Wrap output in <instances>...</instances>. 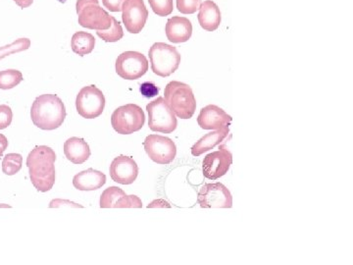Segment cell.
<instances>
[{
  "instance_id": "4",
  "label": "cell",
  "mask_w": 353,
  "mask_h": 265,
  "mask_svg": "<svg viewBox=\"0 0 353 265\" xmlns=\"http://www.w3.org/2000/svg\"><path fill=\"white\" fill-rule=\"evenodd\" d=\"M150 63L153 73L160 77H169L175 73L181 63V55L174 46L157 43L150 48Z\"/></svg>"
},
{
  "instance_id": "15",
  "label": "cell",
  "mask_w": 353,
  "mask_h": 265,
  "mask_svg": "<svg viewBox=\"0 0 353 265\" xmlns=\"http://www.w3.org/2000/svg\"><path fill=\"white\" fill-rule=\"evenodd\" d=\"M232 116L228 115L219 106H205L201 109L197 118V123L203 130H218L225 126H229L231 124Z\"/></svg>"
},
{
  "instance_id": "21",
  "label": "cell",
  "mask_w": 353,
  "mask_h": 265,
  "mask_svg": "<svg viewBox=\"0 0 353 265\" xmlns=\"http://www.w3.org/2000/svg\"><path fill=\"white\" fill-rule=\"evenodd\" d=\"M95 39L87 32H77L71 39L72 50L80 57L90 55L94 50Z\"/></svg>"
},
{
  "instance_id": "29",
  "label": "cell",
  "mask_w": 353,
  "mask_h": 265,
  "mask_svg": "<svg viewBox=\"0 0 353 265\" xmlns=\"http://www.w3.org/2000/svg\"><path fill=\"white\" fill-rule=\"evenodd\" d=\"M143 202L137 196H125L121 197L115 208H141Z\"/></svg>"
},
{
  "instance_id": "9",
  "label": "cell",
  "mask_w": 353,
  "mask_h": 265,
  "mask_svg": "<svg viewBox=\"0 0 353 265\" xmlns=\"http://www.w3.org/2000/svg\"><path fill=\"white\" fill-rule=\"evenodd\" d=\"M148 70V58L138 51L123 52L116 60V73L125 80H138Z\"/></svg>"
},
{
  "instance_id": "6",
  "label": "cell",
  "mask_w": 353,
  "mask_h": 265,
  "mask_svg": "<svg viewBox=\"0 0 353 265\" xmlns=\"http://www.w3.org/2000/svg\"><path fill=\"white\" fill-rule=\"evenodd\" d=\"M145 122L143 109L137 104L120 106L111 116V124L118 134L131 135L141 130Z\"/></svg>"
},
{
  "instance_id": "25",
  "label": "cell",
  "mask_w": 353,
  "mask_h": 265,
  "mask_svg": "<svg viewBox=\"0 0 353 265\" xmlns=\"http://www.w3.org/2000/svg\"><path fill=\"white\" fill-rule=\"evenodd\" d=\"M23 157L19 153H8L2 161V171L8 176L15 175L22 168Z\"/></svg>"
},
{
  "instance_id": "16",
  "label": "cell",
  "mask_w": 353,
  "mask_h": 265,
  "mask_svg": "<svg viewBox=\"0 0 353 265\" xmlns=\"http://www.w3.org/2000/svg\"><path fill=\"white\" fill-rule=\"evenodd\" d=\"M165 31H166L167 39L171 43H185L192 38V25L188 18L175 16L167 21Z\"/></svg>"
},
{
  "instance_id": "8",
  "label": "cell",
  "mask_w": 353,
  "mask_h": 265,
  "mask_svg": "<svg viewBox=\"0 0 353 265\" xmlns=\"http://www.w3.org/2000/svg\"><path fill=\"white\" fill-rule=\"evenodd\" d=\"M76 108L78 113L85 119L99 117L105 108L103 92L95 86H88L77 95Z\"/></svg>"
},
{
  "instance_id": "3",
  "label": "cell",
  "mask_w": 353,
  "mask_h": 265,
  "mask_svg": "<svg viewBox=\"0 0 353 265\" xmlns=\"http://www.w3.org/2000/svg\"><path fill=\"white\" fill-rule=\"evenodd\" d=\"M165 101L181 119H190L196 109V101L192 88L187 84L173 81L165 88Z\"/></svg>"
},
{
  "instance_id": "13",
  "label": "cell",
  "mask_w": 353,
  "mask_h": 265,
  "mask_svg": "<svg viewBox=\"0 0 353 265\" xmlns=\"http://www.w3.org/2000/svg\"><path fill=\"white\" fill-rule=\"evenodd\" d=\"M122 19L128 32L139 34L145 28L148 11L143 0H126L122 6Z\"/></svg>"
},
{
  "instance_id": "27",
  "label": "cell",
  "mask_w": 353,
  "mask_h": 265,
  "mask_svg": "<svg viewBox=\"0 0 353 265\" xmlns=\"http://www.w3.org/2000/svg\"><path fill=\"white\" fill-rule=\"evenodd\" d=\"M148 2L153 12L160 17H165L173 12V0H148Z\"/></svg>"
},
{
  "instance_id": "30",
  "label": "cell",
  "mask_w": 353,
  "mask_h": 265,
  "mask_svg": "<svg viewBox=\"0 0 353 265\" xmlns=\"http://www.w3.org/2000/svg\"><path fill=\"white\" fill-rule=\"evenodd\" d=\"M13 113L11 108L6 104L0 106V130L6 129L12 123Z\"/></svg>"
},
{
  "instance_id": "5",
  "label": "cell",
  "mask_w": 353,
  "mask_h": 265,
  "mask_svg": "<svg viewBox=\"0 0 353 265\" xmlns=\"http://www.w3.org/2000/svg\"><path fill=\"white\" fill-rule=\"evenodd\" d=\"M76 8L82 27L97 31L110 27L112 16L99 6V0H77Z\"/></svg>"
},
{
  "instance_id": "31",
  "label": "cell",
  "mask_w": 353,
  "mask_h": 265,
  "mask_svg": "<svg viewBox=\"0 0 353 265\" xmlns=\"http://www.w3.org/2000/svg\"><path fill=\"white\" fill-rule=\"evenodd\" d=\"M159 88L157 87L154 84L148 82L141 84V88H139V92L148 99L157 97L159 94Z\"/></svg>"
},
{
  "instance_id": "7",
  "label": "cell",
  "mask_w": 353,
  "mask_h": 265,
  "mask_svg": "<svg viewBox=\"0 0 353 265\" xmlns=\"http://www.w3.org/2000/svg\"><path fill=\"white\" fill-rule=\"evenodd\" d=\"M146 110L148 112V126L152 131L162 134H170L175 131L178 120L163 97H158L150 102L146 106Z\"/></svg>"
},
{
  "instance_id": "18",
  "label": "cell",
  "mask_w": 353,
  "mask_h": 265,
  "mask_svg": "<svg viewBox=\"0 0 353 265\" xmlns=\"http://www.w3.org/2000/svg\"><path fill=\"white\" fill-rule=\"evenodd\" d=\"M65 157L74 164H83L90 157V146L83 139L70 138L64 144Z\"/></svg>"
},
{
  "instance_id": "20",
  "label": "cell",
  "mask_w": 353,
  "mask_h": 265,
  "mask_svg": "<svg viewBox=\"0 0 353 265\" xmlns=\"http://www.w3.org/2000/svg\"><path fill=\"white\" fill-rule=\"evenodd\" d=\"M199 24L202 29L208 32H214L221 24V12L219 7L212 0H205L199 7Z\"/></svg>"
},
{
  "instance_id": "10",
  "label": "cell",
  "mask_w": 353,
  "mask_h": 265,
  "mask_svg": "<svg viewBox=\"0 0 353 265\" xmlns=\"http://www.w3.org/2000/svg\"><path fill=\"white\" fill-rule=\"evenodd\" d=\"M145 153L157 164H170L175 159L176 148L173 139L161 135H150L143 141Z\"/></svg>"
},
{
  "instance_id": "23",
  "label": "cell",
  "mask_w": 353,
  "mask_h": 265,
  "mask_svg": "<svg viewBox=\"0 0 353 265\" xmlns=\"http://www.w3.org/2000/svg\"><path fill=\"white\" fill-rule=\"evenodd\" d=\"M126 196V193L118 187H110L102 193L101 197V208H115L116 204L121 197Z\"/></svg>"
},
{
  "instance_id": "11",
  "label": "cell",
  "mask_w": 353,
  "mask_h": 265,
  "mask_svg": "<svg viewBox=\"0 0 353 265\" xmlns=\"http://www.w3.org/2000/svg\"><path fill=\"white\" fill-rule=\"evenodd\" d=\"M197 202L202 208H232L233 197L222 183L205 184L199 190Z\"/></svg>"
},
{
  "instance_id": "33",
  "label": "cell",
  "mask_w": 353,
  "mask_h": 265,
  "mask_svg": "<svg viewBox=\"0 0 353 265\" xmlns=\"http://www.w3.org/2000/svg\"><path fill=\"white\" fill-rule=\"evenodd\" d=\"M7 148H8V139L4 135L0 134V158L2 157Z\"/></svg>"
},
{
  "instance_id": "28",
  "label": "cell",
  "mask_w": 353,
  "mask_h": 265,
  "mask_svg": "<svg viewBox=\"0 0 353 265\" xmlns=\"http://www.w3.org/2000/svg\"><path fill=\"white\" fill-rule=\"evenodd\" d=\"M201 6V0H176V8L183 14H194Z\"/></svg>"
},
{
  "instance_id": "2",
  "label": "cell",
  "mask_w": 353,
  "mask_h": 265,
  "mask_svg": "<svg viewBox=\"0 0 353 265\" xmlns=\"http://www.w3.org/2000/svg\"><path fill=\"white\" fill-rule=\"evenodd\" d=\"M31 118L34 126L44 131L57 129L66 118L63 101L57 95H39L32 104Z\"/></svg>"
},
{
  "instance_id": "14",
  "label": "cell",
  "mask_w": 353,
  "mask_h": 265,
  "mask_svg": "<svg viewBox=\"0 0 353 265\" xmlns=\"http://www.w3.org/2000/svg\"><path fill=\"white\" fill-rule=\"evenodd\" d=\"M139 166L132 158L121 155L114 158L110 165V177L114 182L121 185H130L137 180Z\"/></svg>"
},
{
  "instance_id": "24",
  "label": "cell",
  "mask_w": 353,
  "mask_h": 265,
  "mask_svg": "<svg viewBox=\"0 0 353 265\" xmlns=\"http://www.w3.org/2000/svg\"><path fill=\"white\" fill-rule=\"evenodd\" d=\"M23 79L22 73L18 70L9 69L0 72V88L10 90L19 85Z\"/></svg>"
},
{
  "instance_id": "19",
  "label": "cell",
  "mask_w": 353,
  "mask_h": 265,
  "mask_svg": "<svg viewBox=\"0 0 353 265\" xmlns=\"http://www.w3.org/2000/svg\"><path fill=\"white\" fill-rule=\"evenodd\" d=\"M229 126L221 128L215 131L208 132L205 136L202 137L199 141H196L192 148V155L194 157H199L204 153L213 150L215 146H219L224 141L229 135Z\"/></svg>"
},
{
  "instance_id": "17",
  "label": "cell",
  "mask_w": 353,
  "mask_h": 265,
  "mask_svg": "<svg viewBox=\"0 0 353 265\" xmlns=\"http://www.w3.org/2000/svg\"><path fill=\"white\" fill-rule=\"evenodd\" d=\"M106 176L101 171L90 168L80 172L73 178V185L79 190H94L105 185Z\"/></svg>"
},
{
  "instance_id": "26",
  "label": "cell",
  "mask_w": 353,
  "mask_h": 265,
  "mask_svg": "<svg viewBox=\"0 0 353 265\" xmlns=\"http://www.w3.org/2000/svg\"><path fill=\"white\" fill-rule=\"evenodd\" d=\"M30 46H31V41L29 39H19L8 46H2L0 48V60L14 53L29 50Z\"/></svg>"
},
{
  "instance_id": "12",
  "label": "cell",
  "mask_w": 353,
  "mask_h": 265,
  "mask_svg": "<svg viewBox=\"0 0 353 265\" xmlns=\"http://www.w3.org/2000/svg\"><path fill=\"white\" fill-rule=\"evenodd\" d=\"M233 164V155L226 146H221L217 152L209 153L202 162L203 175L209 180H217L226 175L230 167Z\"/></svg>"
},
{
  "instance_id": "22",
  "label": "cell",
  "mask_w": 353,
  "mask_h": 265,
  "mask_svg": "<svg viewBox=\"0 0 353 265\" xmlns=\"http://www.w3.org/2000/svg\"><path fill=\"white\" fill-rule=\"evenodd\" d=\"M97 34L99 38L103 39L106 43H116L124 37L122 26H121L119 21L116 20L113 16L110 27L108 30L97 31Z\"/></svg>"
},
{
  "instance_id": "34",
  "label": "cell",
  "mask_w": 353,
  "mask_h": 265,
  "mask_svg": "<svg viewBox=\"0 0 353 265\" xmlns=\"http://www.w3.org/2000/svg\"><path fill=\"white\" fill-rule=\"evenodd\" d=\"M17 4L18 6H20L21 8H28V7L31 6L34 0H14Z\"/></svg>"
},
{
  "instance_id": "32",
  "label": "cell",
  "mask_w": 353,
  "mask_h": 265,
  "mask_svg": "<svg viewBox=\"0 0 353 265\" xmlns=\"http://www.w3.org/2000/svg\"><path fill=\"white\" fill-rule=\"evenodd\" d=\"M125 1L126 0H102V3L111 12H120Z\"/></svg>"
},
{
  "instance_id": "1",
  "label": "cell",
  "mask_w": 353,
  "mask_h": 265,
  "mask_svg": "<svg viewBox=\"0 0 353 265\" xmlns=\"http://www.w3.org/2000/svg\"><path fill=\"white\" fill-rule=\"evenodd\" d=\"M55 160L57 155L50 146H36L27 158L30 178L39 192L46 193L55 183Z\"/></svg>"
}]
</instances>
